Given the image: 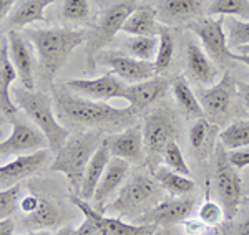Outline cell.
<instances>
[{"label": "cell", "instance_id": "1", "mask_svg": "<svg viewBox=\"0 0 249 235\" xmlns=\"http://www.w3.org/2000/svg\"><path fill=\"white\" fill-rule=\"evenodd\" d=\"M52 99L57 118L78 127L88 129H116L126 126L136 116V111L131 106L116 108L107 101H95L78 96L70 91L65 85L52 86Z\"/></svg>", "mask_w": 249, "mask_h": 235}, {"label": "cell", "instance_id": "2", "mask_svg": "<svg viewBox=\"0 0 249 235\" xmlns=\"http://www.w3.org/2000/svg\"><path fill=\"white\" fill-rule=\"evenodd\" d=\"M27 38L37 50L40 75L47 85L53 86V77L67 63L71 51L87 42V30L70 29H48V30H27Z\"/></svg>", "mask_w": 249, "mask_h": 235}, {"label": "cell", "instance_id": "3", "mask_svg": "<svg viewBox=\"0 0 249 235\" xmlns=\"http://www.w3.org/2000/svg\"><path fill=\"white\" fill-rule=\"evenodd\" d=\"M14 96L18 108L45 134L50 151L57 153L70 136V131L62 123H58L53 108V99L50 94H47L45 91L27 90L20 86L14 90Z\"/></svg>", "mask_w": 249, "mask_h": 235}, {"label": "cell", "instance_id": "4", "mask_svg": "<svg viewBox=\"0 0 249 235\" xmlns=\"http://www.w3.org/2000/svg\"><path fill=\"white\" fill-rule=\"evenodd\" d=\"M102 141L103 139L100 138L98 131L70 134L67 141L63 142V146L55 153V159L50 166V171L65 174L70 189L75 192V196L80 194L88 161L91 159Z\"/></svg>", "mask_w": 249, "mask_h": 235}, {"label": "cell", "instance_id": "5", "mask_svg": "<svg viewBox=\"0 0 249 235\" xmlns=\"http://www.w3.org/2000/svg\"><path fill=\"white\" fill-rule=\"evenodd\" d=\"M163 187L155 179L144 174H135L118 192L111 204L103 207V212H116L120 217L138 220L143 214L161 202Z\"/></svg>", "mask_w": 249, "mask_h": 235}, {"label": "cell", "instance_id": "6", "mask_svg": "<svg viewBox=\"0 0 249 235\" xmlns=\"http://www.w3.org/2000/svg\"><path fill=\"white\" fill-rule=\"evenodd\" d=\"M178 125L171 110L156 108L144 116L143 121V147L144 161L151 171L163 161V153L171 141H176Z\"/></svg>", "mask_w": 249, "mask_h": 235}, {"label": "cell", "instance_id": "7", "mask_svg": "<svg viewBox=\"0 0 249 235\" xmlns=\"http://www.w3.org/2000/svg\"><path fill=\"white\" fill-rule=\"evenodd\" d=\"M136 9L135 0H120L115 5H111L105 14L102 15L100 22L88 31L87 37V65L88 68L93 70L96 57L111 40L115 35L122 30L124 20L128 15Z\"/></svg>", "mask_w": 249, "mask_h": 235}, {"label": "cell", "instance_id": "8", "mask_svg": "<svg viewBox=\"0 0 249 235\" xmlns=\"http://www.w3.org/2000/svg\"><path fill=\"white\" fill-rule=\"evenodd\" d=\"M214 179L221 205L224 209V219L232 220L243 201V182L238 169L231 164L228 151L221 142L214 147Z\"/></svg>", "mask_w": 249, "mask_h": 235}, {"label": "cell", "instance_id": "9", "mask_svg": "<svg viewBox=\"0 0 249 235\" xmlns=\"http://www.w3.org/2000/svg\"><path fill=\"white\" fill-rule=\"evenodd\" d=\"M224 17L211 18V17H198L188 23V29L201 40L204 50L216 65L231 68L234 66L236 60L228 45V38L223 30Z\"/></svg>", "mask_w": 249, "mask_h": 235}, {"label": "cell", "instance_id": "10", "mask_svg": "<svg viewBox=\"0 0 249 235\" xmlns=\"http://www.w3.org/2000/svg\"><path fill=\"white\" fill-rule=\"evenodd\" d=\"M70 201L78 210H82L83 216L90 217L95 222L102 235H153L158 229L153 224H130L120 217H107L105 212L95 209L93 205H90V202L75 194L70 197Z\"/></svg>", "mask_w": 249, "mask_h": 235}, {"label": "cell", "instance_id": "11", "mask_svg": "<svg viewBox=\"0 0 249 235\" xmlns=\"http://www.w3.org/2000/svg\"><path fill=\"white\" fill-rule=\"evenodd\" d=\"M10 134L0 142V154L2 156H15V154H30L35 151L45 149L48 141L45 134L30 123L12 116Z\"/></svg>", "mask_w": 249, "mask_h": 235}, {"label": "cell", "instance_id": "12", "mask_svg": "<svg viewBox=\"0 0 249 235\" xmlns=\"http://www.w3.org/2000/svg\"><path fill=\"white\" fill-rule=\"evenodd\" d=\"M96 62L113 70L116 77L126 85H135V83L156 77L153 62H144V60H138L131 55L118 53V51H103L102 55L96 57Z\"/></svg>", "mask_w": 249, "mask_h": 235}, {"label": "cell", "instance_id": "13", "mask_svg": "<svg viewBox=\"0 0 249 235\" xmlns=\"http://www.w3.org/2000/svg\"><path fill=\"white\" fill-rule=\"evenodd\" d=\"M236 93H238V83L230 71H224L223 78L218 83H214L208 90H201L199 93L198 99L203 106L204 116L224 119L231 111Z\"/></svg>", "mask_w": 249, "mask_h": 235}, {"label": "cell", "instance_id": "14", "mask_svg": "<svg viewBox=\"0 0 249 235\" xmlns=\"http://www.w3.org/2000/svg\"><path fill=\"white\" fill-rule=\"evenodd\" d=\"M65 86L75 94L95 101H110V99H122L123 91L126 88V83H123L116 75L107 73L98 78H73L68 79Z\"/></svg>", "mask_w": 249, "mask_h": 235}, {"label": "cell", "instance_id": "15", "mask_svg": "<svg viewBox=\"0 0 249 235\" xmlns=\"http://www.w3.org/2000/svg\"><path fill=\"white\" fill-rule=\"evenodd\" d=\"M196 199L191 196H184L179 199L161 201L146 214H143L135 224H153L156 227H170L178 222H183L193 212Z\"/></svg>", "mask_w": 249, "mask_h": 235}, {"label": "cell", "instance_id": "16", "mask_svg": "<svg viewBox=\"0 0 249 235\" xmlns=\"http://www.w3.org/2000/svg\"><path fill=\"white\" fill-rule=\"evenodd\" d=\"M50 149H40L30 154H20L17 159L0 166V189H7L18 184L22 179L34 176L47 164Z\"/></svg>", "mask_w": 249, "mask_h": 235}, {"label": "cell", "instance_id": "17", "mask_svg": "<svg viewBox=\"0 0 249 235\" xmlns=\"http://www.w3.org/2000/svg\"><path fill=\"white\" fill-rule=\"evenodd\" d=\"M103 144L108 147L111 157H120L130 164H138L144 157L143 129L140 126L126 127L123 133L103 138Z\"/></svg>", "mask_w": 249, "mask_h": 235}, {"label": "cell", "instance_id": "18", "mask_svg": "<svg viewBox=\"0 0 249 235\" xmlns=\"http://www.w3.org/2000/svg\"><path fill=\"white\" fill-rule=\"evenodd\" d=\"M7 40H9L10 60L22 81V86L27 90H35V58L30 43L18 30H9Z\"/></svg>", "mask_w": 249, "mask_h": 235}, {"label": "cell", "instance_id": "19", "mask_svg": "<svg viewBox=\"0 0 249 235\" xmlns=\"http://www.w3.org/2000/svg\"><path fill=\"white\" fill-rule=\"evenodd\" d=\"M170 86V79L164 78L163 75H156L153 78L135 83V85H126L122 99L130 103L131 108L138 113V111H143L148 106L158 103L166 94Z\"/></svg>", "mask_w": 249, "mask_h": 235}, {"label": "cell", "instance_id": "20", "mask_svg": "<svg viewBox=\"0 0 249 235\" xmlns=\"http://www.w3.org/2000/svg\"><path fill=\"white\" fill-rule=\"evenodd\" d=\"M128 171H130V162L123 161V159H120V157L110 159L105 172H103V176L95 189V194H93L95 209L103 212V207H105L107 201L113 196L116 192V189L123 184L124 177L128 176Z\"/></svg>", "mask_w": 249, "mask_h": 235}, {"label": "cell", "instance_id": "21", "mask_svg": "<svg viewBox=\"0 0 249 235\" xmlns=\"http://www.w3.org/2000/svg\"><path fill=\"white\" fill-rule=\"evenodd\" d=\"M17 77L18 75L10 60L9 40L7 37H0V111L9 118L15 116L18 110L10 96V86Z\"/></svg>", "mask_w": 249, "mask_h": 235}, {"label": "cell", "instance_id": "22", "mask_svg": "<svg viewBox=\"0 0 249 235\" xmlns=\"http://www.w3.org/2000/svg\"><path fill=\"white\" fill-rule=\"evenodd\" d=\"M186 66L191 77L201 85H213L218 77V68L213 60L193 40L186 42Z\"/></svg>", "mask_w": 249, "mask_h": 235}, {"label": "cell", "instance_id": "23", "mask_svg": "<svg viewBox=\"0 0 249 235\" xmlns=\"http://www.w3.org/2000/svg\"><path fill=\"white\" fill-rule=\"evenodd\" d=\"M203 3L199 0H163L158 9V17L163 23L179 25L183 22L201 17Z\"/></svg>", "mask_w": 249, "mask_h": 235}, {"label": "cell", "instance_id": "24", "mask_svg": "<svg viewBox=\"0 0 249 235\" xmlns=\"http://www.w3.org/2000/svg\"><path fill=\"white\" fill-rule=\"evenodd\" d=\"M219 136V127L206 118H198L190 129V146L198 159H206L216 147V138Z\"/></svg>", "mask_w": 249, "mask_h": 235}, {"label": "cell", "instance_id": "25", "mask_svg": "<svg viewBox=\"0 0 249 235\" xmlns=\"http://www.w3.org/2000/svg\"><path fill=\"white\" fill-rule=\"evenodd\" d=\"M110 159H111L110 151H108V147L103 144V141H102L100 142V146L96 147V151L93 153L91 159L88 161V166L85 169L82 189H80V194H78L82 199H85V201H88V202H90V199H93L95 189H96V186H98L103 172H105Z\"/></svg>", "mask_w": 249, "mask_h": 235}, {"label": "cell", "instance_id": "26", "mask_svg": "<svg viewBox=\"0 0 249 235\" xmlns=\"http://www.w3.org/2000/svg\"><path fill=\"white\" fill-rule=\"evenodd\" d=\"M160 23L156 22V12L153 7H136L124 20L122 31L131 37H155L158 35Z\"/></svg>", "mask_w": 249, "mask_h": 235}, {"label": "cell", "instance_id": "27", "mask_svg": "<svg viewBox=\"0 0 249 235\" xmlns=\"http://www.w3.org/2000/svg\"><path fill=\"white\" fill-rule=\"evenodd\" d=\"M55 0H23L7 18V29L18 30L34 22H47L43 10Z\"/></svg>", "mask_w": 249, "mask_h": 235}, {"label": "cell", "instance_id": "28", "mask_svg": "<svg viewBox=\"0 0 249 235\" xmlns=\"http://www.w3.org/2000/svg\"><path fill=\"white\" fill-rule=\"evenodd\" d=\"M63 219V214L60 207L52 199L45 196H38V204L34 212L25 216V225L32 229H53Z\"/></svg>", "mask_w": 249, "mask_h": 235}, {"label": "cell", "instance_id": "29", "mask_svg": "<svg viewBox=\"0 0 249 235\" xmlns=\"http://www.w3.org/2000/svg\"><path fill=\"white\" fill-rule=\"evenodd\" d=\"M171 91L175 94V99L178 103V106L186 116L190 118H204L203 106L199 103L198 96L195 94V91L191 90V86L188 85L186 78L176 77L171 79Z\"/></svg>", "mask_w": 249, "mask_h": 235}, {"label": "cell", "instance_id": "30", "mask_svg": "<svg viewBox=\"0 0 249 235\" xmlns=\"http://www.w3.org/2000/svg\"><path fill=\"white\" fill-rule=\"evenodd\" d=\"M155 181L163 187L164 190H168L173 196H190L196 190V184L188 179L183 174H178L175 171L168 169V167H156L151 171Z\"/></svg>", "mask_w": 249, "mask_h": 235}, {"label": "cell", "instance_id": "31", "mask_svg": "<svg viewBox=\"0 0 249 235\" xmlns=\"http://www.w3.org/2000/svg\"><path fill=\"white\" fill-rule=\"evenodd\" d=\"M176 43L175 35L168 25L158 27V50H156V60H155V70L156 75H163L164 71L170 68L173 57H175Z\"/></svg>", "mask_w": 249, "mask_h": 235}, {"label": "cell", "instance_id": "32", "mask_svg": "<svg viewBox=\"0 0 249 235\" xmlns=\"http://www.w3.org/2000/svg\"><path fill=\"white\" fill-rule=\"evenodd\" d=\"M219 142L226 151L249 147V121H234L219 133Z\"/></svg>", "mask_w": 249, "mask_h": 235}, {"label": "cell", "instance_id": "33", "mask_svg": "<svg viewBox=\"0 0 249 235\" xmlns=\"http://www.w3.org/2000/svg\"><path fill=\"white\" fill-rule=\"evenodd\" d=\"M208 14L218 17L236 15L239 18L249 20V0H213L208 7Z\"/></svg>", "mask_w": 249, "mask_h": 235}, {"label": "cell", "instance_id": "34", "mask_svg": "<svg viewBox=\"0 0 249 235\" xmlns=\"http://www.w3.org/2000/svg\"><path fill=\"white\" fill-rule=\"evenodd\" d=\"M126 48L131 57L150 62L156 51L155 37H131L126 42Z\"/></svg>", "mask_w": 249, "mask_h": 235}, {"label": "cell", "instance_id": "35", "mask_svg": "<svg viewBox=\"0 0 249 235\" xmlns=\"http://www.w3.org/2000/svg\"><path fill=\"white\" fill-rule=\"evenodd\" d=\"M163 162L166 164L168 169L175 171V172L178 174H183V176H190L191 171L190 167H188L186 161H184V156L181 153V149H179V146L176 144V141H171L170 144L166 146V149H164L163 153Z\"/></svg>", "mask_w": 249, "mask_h": 235}, {"label": "cell", "instance_id": "36", "mask_svg": "<svg viewBox=\"0 0 249 235\" xmlns=\"http://www.w3.org/2000/svg\"><path fill=\"white\" fill-rule=\"evenodd\" d=\"M20 194H22L20 184L7 187V189H0V220L9 219L14 214V210L18 205Z\"/></svg>", "mask_w": 249, "mask_h": 235}, {"label": "cell", "instance_id": "37", "mask_svg": "<svg viewBox=\"0 0 249 235\" xmlns=\"http://www.w3.org/2000/svg\"><path fill=\"white\" fill-rule=\"evenodd\" d=\"M62 15L68 22H83L90 17V3L88 0H65Z\"/></svg>", "mask_w": 249, "mask_h": 235}, {"label": "cell", "instance_id": "38", "mask_svg": "<svg viewBox=\"0 0 249 235\" xmlns=\"http://www.w3.org/2000/svg\"><path fill=\"white\" fill-rule=\"evenodd\" d=\"M199 220L203 224H206V227H214L221 225L224 219V209L223 205H219L214 201H206L204 204L199 207Z\"/></svg>", "mask_w": 249, "mask_h": 235}, {"label": "cell", "instance_id": "39", "mask_svg": "<svg viewBox=\"0 0 249 235\" xmlns=\"http://www.w3.org/2000/svg\"><path fill=\"white\" fill-rule=\"evenodd\" d=\"M230 37H228V45L230 47H244L249 45V20H231L230 22Z\"/></svg>", "mask_w": 249, "mask_h": 235}, {"label": "cell", "instance_id": "40", "mask_svg": "<svg viewBox=\"0 0 249 235\" xmlns=\"http://www.w3.org/2000/svg\"><path fill=\"white\" fill-rule=\"evenodd\" d=\"M228 157H230L231 164L238 171L244 169L249 166V147H243V149L228 151Z\"/></svg>", "mask_w": 249, "mask_h": 235}, {"label": "cell", "instance_id": "41", "mask_svg": "<svg viewBox=\"0 0 249 235\" xmlns=\"http://www.w3.org/2000/svg\"><path fill=\"white\" fill-rule=\"evenodd\" d=\"M224 235H249V212L236 224H226L223 227Z\"/></svg>", "mask_w": 249, "mask_h": 235}, {"label": "cell", "instance_id": "42", "mask_svg": "<svg viewBox=\"0 0 249 235\" xmlns=\"http://www.w3.org/2000/svg\"><path fill=\"white\" fill-rule=\"evenodd\" d=\"M183 230L186 235H201L206 230V224H203L199 219H193V220H183Z\"/></svg>", "mask_w": 249, "mask_h": 235}, {"label": "cell", "instance_id": "43", "mask_svg": "<svg viewBox=\"0 0 249 235\" xmlns=\"http://www.w3.org/2000/svg\"><path fill=\"white\" fill-rule=\"evenodd\" d=\"M37 204H38V196H35V194H29V196L22 197V201H20V210H22V214L29 216L30 212H34L35 210Z\"/></svg>", "mask_w": 249, "mask_h": 235}, {"label": "cell", "instance_id": "44", "mask_svg": "<svg viewBox=\"0 0 249 235\" xmlns=\"http://www.w3.org/2000/svg\"><path fill=\"white\" fill-rule=\"evenodd\" d=\"M77 235H102V234H100V230L95 222L91 220L90 217H85L83 224L77 229Z\"/></svg>", "mask_w": 249, "mask_h": 235}, {"label": "cell", "instance_id": "45", "mask_svg": "<svg viewBox=\"0 0 249 235\" xmlns=\"http://www.w3.org/2000/svg\"><path fill=\"white\" fill-rule=\"evenodd\" d=\"M238 93L241 96V101H243L244 108H246V111L249 113V83L239 81L238 83Z\"/></svg>", "mask_w": 249, "mask_h": 235}, {"label": "cell", "instance_id": "46", "mask_svg": "<svg viewBox=\"0 0 249 235\" xmlns=\"http://www.w3.org/2000/svg\"><path fill=\"white\" fill-rule=\"evenodd\" d=\"M14 229H15V224L10 217L0 220V235H14Z\"/></svg>", "mask_w": 249, "mask_h": 235}, {"label": "cell", "instance_id": "47", "mask_svg": "<svg viewBox=\"0 0 249 235\" xmlns=\"http://www.w3.org/2000/svg\"><path fill=\"white\" fill-rule=\"evenodd\" d=\"M15 0H0V23L5 20V17L9 15V12L14 7Z\"/></svg>", "mask_w": 249, "mask_h": 235}, {"label": "cell", "instance_id": "48", "mask_svg": "<svg viewBox=\"0 0 249 235\" xmlns=\"http://www.w3.org/2000/svg\"><path fill=\"white\" fill-rule=\"evenodd\" d=\"M232 57H234L236 62L244 63L246 66H249V55L248 53H232Z\"/></svg>", "mask_w": 249, "mask_h": 235}, {"label": "cell", "instance_id": "49", "mask_svg": "<svg viewBox=\"0 0 249 235\" xmlns=\"http://www.w3.org/2000/svg\"><path fill=\"white\" fill-rule=\"evenodd\" d=\"M55 235H77V230H75L71 225H67V227H62Z\"/></svg>", "mask_w": 249, "mask_h": 235}, {"label": "cell", "instance_id": "50", "mask_svg": "<svg viewBox=\"0 0 249 235\" xmlns=\"http://www.w3.org/2000/svg\"><path fill=\"white\" fill-rule=\"evenodd\" d=\"M20 235H50L47 230H35V232H29V234H20Z\"/></svg>", "mask_w": 249, "mask_h": 235}, {"label": "cell", "instance_id": "51", "mask_svg": "<svg viewBox=\"0 0 249 235\" xmlns=\"http://www.w3.org/2000/svg\"><path fill=\"white\" fill-rule=\"evenodd\" d=\"M239 51V53H248L249 55V45H244V47H238V48H236Z\"/></svg>", "mask_w": 249, "mask_h": 235}, {"label": "cell", "instance_id": "52", "mask_svg": "<svg viewBox=\"0 0 249 235\" xmlns=\"http://www.w3.org/2000/svg\"><path fill=\"white\" fill-rule=\"evenodd\" d=\"M153 235H168V234L164 232V230H158V229H156V232Z\"/></svg>", "mask_w": 249, "mask_h": 235}, {"label": "cell", "instance_id": "53", "mask_svg": "<svg viewBox=\"0 0 249 235\" xmlns=\"http://www.w3.org/2000/svg\"><path fill=\"white\" fill-rule=\"evenodd\" d=\"M0 134H2V126H0Z\"/></svg>", "mask_w": 249, "mask_h": 235}]
</instances>
